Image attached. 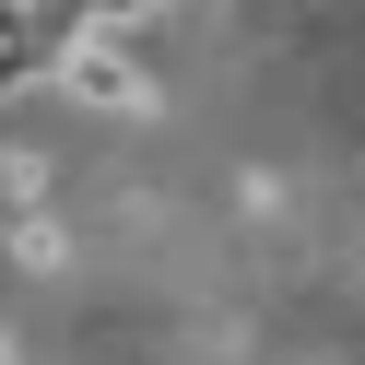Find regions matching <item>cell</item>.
Here are the masks:
<instances>
[{
    "mask_svg": "<svg viewBox=\"0 0 365 365\" xmlns=\"http://www.w3.org/2000/svg\"><path fill=\"white\" fill-rule=\"evenodd\" d=\"M48 83H59L71 106H106V118H153V71H142V59H130L106 24H59Z\"/></svg>",
    "mask_w": 365,
    "mask_h": 365,
    "instance_id": "1",
    "label": "cell"
},
{
    "mask_svg": "<svg viewBox=\"0 0 365 365\" xmlns=\"http://www.w3.org/2000/svg\"><path fill=\"white\" fill-rule=\"evenodd\" d=\"M12 259H24V271H59V259H71L59 212H36V200H24V224H12Z\"/></svg>",
    "mask_w": 365,
    "mask_h": 365,
    "instance_id": "2",
    "label": "cell"
},
{
    "mask_svg": "<svg viewBox=\"0 0 365 365\" xmlns=\"http://www.w3.org/2000/svg\"><path fill=\"white\" fill-rule=\"evenodd\" d=\"M165 12H212V0H165Z\"/></svg>",
    "mask_w": 365,
    "mask_h": 365,
    "instance_id": "3",
    "label": "cell"
},
{
    "mask_svg": "<svg viewBox=\"0 0 365 365\" xmlns=\"http://www.w3.org/2000/svg\"><path fill=\"white\" fill-rule=\"evenodd\" d=\"M0 365H12V341H0Z\"/></svg>",
    "mask_w": 365,
    "mask_h": 365,
    "instance_id": "4",
    "label": "cell"
}]
</instances>
